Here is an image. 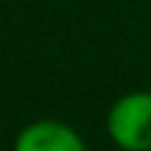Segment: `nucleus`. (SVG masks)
<instances>
[{
	"label": "nucleus",
	"mask_w": 151,
	"mask_h": 151,
	"mask_svg": "<svg viewBox=\"0 0 151 151\" xmlns=\"http://www.w3.org/2000/svg\"><path fill=\"white\" fill-rule=\"evenodd\" d=\"M17 151H84V140L65 123L39 120L20 132Z\"/></svg>",
	"instance_id": "obj_2"
},
{
	"label": "nucleus",
	"mask_w": 151,
	"mask_h": 151,
	"mask_svg": "<svg viewBox=\"0 0 151 151\" xmlns=\"http://www.w3.org/2000/svg\"><path fill=\"white\" fill-rule=\"evenodd\" d=\"M109 134L118 146L132 151L151 148V95L134 92L120 98L109 112Z\"/></svg>",
	"instance_id": "obj_1"
}]
</instances>
